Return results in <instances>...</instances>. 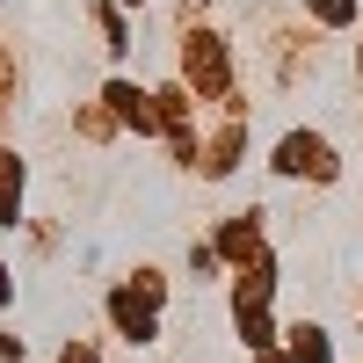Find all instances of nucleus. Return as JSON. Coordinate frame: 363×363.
<instances>
[{"mask_svg":"<svg viewBox=\"0 0 363 363\" xmlns=\"http://www.w3.org/2000/svg\"><path fill=\"white\" fill-rule=\"evenodd\" d=\"M277 167H284V174H335V160H327L320 138H284V145H277Z\"/></svg>","mask_w":363,"mask_h":363,"instance_id":"nucleus-1","label":"nucleus"},{"mask_svg":"<svg viewBox=\"0 0 363 363\" xmlns=\"http://www.w3.org/2000/svg\"><path fill=\"white\" fill-rule=\"evenodd\" d=\"M15 211H22V160L0 153V225H15Z\"/></svg>","mask_w":363,"mask_h":363,"instance_id":"nucleus-2","label":"nucleus"},{"mask_svg":"<svg viewBox=\"0 0 363 363\" xmlns=\"http://www.w3.org/2000/svg\"><path fill=\"white\" fill-rule=\"evenodd\" d=\"M8 298H15V277H8V262H0V306H8Z\"/></svg>","mask_w":363,"mask_h":363,"instance_id":"nucleus-3","label":"nucleus"},{"mask_svg":"<svg viewBox=\"0 0 363 363\" xmlns=\"http://www.w3.org/2000/svg\"><path fill=\"white\" fill-rule=\"evenodd\" d=\"M66 363H95V349H87V342H80V349H66Z\"/></svg>","mask_w":363,"mask_h":363,"instance_id":"nucleus-4","label":"nucleus"}]
</instances>
